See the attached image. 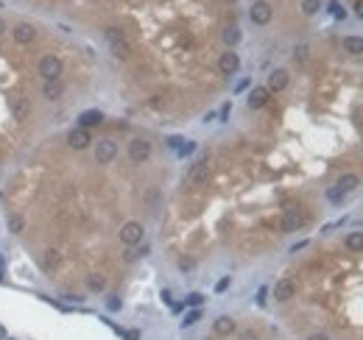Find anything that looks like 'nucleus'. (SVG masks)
<instances>
[{
  "label": "nucleus",
  "instance_id": "obj_6",
  "mask_svg": "<svg viewBox=\"0 0 363 340\" xmlns=\"http://www.w3.org/2000/svg\"><path fill=\"white\" fill-rule=\"evenodd\" d=\"M218 70H221L224 75H232V73H237V70H240V56H237L235 50H227V53H221V59H218Z\"/></svg>",
  "mask_w": 363,
  "mask_h": 340
},
{
  "label": "nucleus",
  "instance_id": "obj_18",
  "mask_svg": "<svg viewBox=\"0 0 363 340\" xmlns=\"http://www.w3.org/2000/svg\"><path fill=\"white\" fill-rule=\"evenodd\" d=\"M87 287H90L92 293H104L106 290V276L104 273H90V276H87Z\"/></svg>",
  "mask_w": 363,
  "mask_h": 340
},
{
  "label": "nucleus",
  "instance_id": "obj_39",
  "mask_svg": "<svg viewBox=\"0 0 363 340\" xmlns=\"http://www.w3.org/2000/svg\"><path fill=\"white\" fill-rule=\"evenodd\" d=\"M307 340H330V337H327V335H321V332H316V335H310Z\"/></svg>",
  "mask_w": 363,
  "mask_h": 340
},
{
  "label": "nucleus",
  "instance_id": "obj_32",
  "mask_svg": "<svg viewBox=\"0 0 363 340\" xmlns=\"http://www.w3.org/2000/svg\"><path fill=\"white\" fill-rule=\"evenodd\" d=\"M201 301H204V296H201V293H190V296H187V304H190V307H201Z\"/></svg>",
  "mask_w": 363,
  "mask_h": 340
},
{
  "label": "nucleus",
  "instance_id": "obj_29",
  "mask_svg": "<svg viewBox=\"0 0 363 340\" xmlns=\"http://www.w3.org/2000/svg\"><path fill=\"white\" fill-rule=\"evenodd\" d=\"M199 318H201V309H190V312L184 315L182 326H193V324H196V321H199Z\"/></svg>",
  "mask_w": 363,
  "mask_h": 340
},
{
  "label": "nucleus",
  "instance_id": "obj_15",
  "mask_svg": "<svg viewBox=\"0 0 363 340\" xmlns=\"http://www.w3.org/2000/svg\"><path fill=\"white\" fill-rule=\"evenodd\" d=\"M265 100H269V89H265V87H254L252 95H249V106H252V109H263Z\"/></svg>",
  "mask_w": 363,
  "mask_h": 340
},
{
  "label": "nucleus",
  "instance_id": "obj_1",
  "mask_svg": "<svg viewBox=\"0 0 363 340\" xmlns=\"http://www.w3.org/2000/svg\"><path fill=\"white\" fill-rule=\"evenodd\" d=\"M120 243H123V246H132V248L142 243V226L137 223V220L123 223V229H120Z\"/></svg>",
  "mask_w": 363,
  "mask_h": 340
},
{
  "label": "nucleus",
  "instance_id": "obj_8",
  "mask_svg": "<svg viewBox=\"0 0 363 340\" xmlns=\"http://www.w3.org/2000/svg\"><path fill=\"white\" fill-rule=\"evenodd\" d=\"M90 140H92L90 131L81 128V126H76V128L67 134V145H70V148H76V151H84V148L90 145Z\"/></svg>",
  "mask_w": 363,
  "mask_h": 340
},
{
  "label": "nucleus",
  "instance_id": "obj_5",
  "mask_svg": "<svg viewBox=\"0 0 363 340\" xmlns=\"http://www.w3.org/2000/svg\"><path fill=\"white\" fill-rule=\"evenodd\" d=\"M115 156H117V145H115V140H101V142H98V148H95V159H98L101 165H109Z\"/></svg>",
  "mask_w": 363,
  "mask_h": 340
},
{
  "label": "nucleus",
  "instance_id": "obj_28",
  "mask_svg": "<svg viewBox=\"0 0 363 340\" xmlns=\"http://www.w3.org/2000/svg\"><path fill=\"white\" fill-rule=\"evenodd\" d=\"M344 198H347V195H344L338 187H330V190H327V201H332V204H341Z\"/></svg>",
  "mask_w": 363,
  "mask_h": 340
},
{
  "label": "nucleus",
  "instance_id": "obj_11",
  "mask_svg": "<svg viewBox=\"0 0 363 340\" xmlns=\"http://www.w3.org/2000/svg\"><path fill=\"white\" fill-rule=\"evenodd\" d=\"M212 332H215L218 337L235 335V318H229V315H221V318H215V324H212Z\"/></svg>",
  "mask_w": 363,
  "mask_h": 340
},
{
  "label": "nucleus",
  "instance_id": "obj_3",
  "mask_svg": "<svg viewBox=\"0 0 363 340\" xmlns=\"http://www.w3.org/2000/svg\"><path fill=\"white\" fill-rule=\"evenodd\" d=\"M148 156H151V142L148 140L137 137V140L129 142V159H132V162H146Z\"/></svg>",
  "mask_w": 363,
  "mask_h": 340
},
{
  "label": "nucleus",
  "instance_id": "obj_22",
  "mask_svg": "<svg viewBox=\"0 0 363 340\" xmlns=\"http://www.w3.org/2000/svg\"><path fill=\"white\" fill-rule=\"evenodd\" d=\"M221 37H224V42H227L229 47H235L237 42H240V28H237V25H227Z\"/></svg>",
  "mask_w": 363,
  "mask_h": 340
},
{
  "label": "nucleus",
  "instance_id": "obj_27",
  "mask_svg": "<svg viewBox=\"0 0 363 340\" xmlns=\"http://www.w3.org/2000/svg\"><path fill=\"white\" fill-rule=\"evenodd\" d=\"M142 254H148V246H140V248H132V251H126V254H123V259H126V262H134L137 256H142Z\"/></svg>",
  "mask_w": 363,
  "mask_h": 340
},
{
  "label": "nucleus",
  "instance_id": "obj_13",
  "mask_svg": "<svg viewBox=\"0 0 363 340\" xmlns=\"http://www.w3.org/2000/svg\"><path fill=\"white\" fill-rule=\"evenodd\" d=\"M14 39L20 45H28V42H34V37H37V28L34 25H28V22H20V25H14Z\"/></svg>",
  "mask_w": 363,
  "mask_h": 340
},
{
  "label": "nucleus",
  "instance_id": "obj_33",
  "mask_svg": "<svg viewBox=\"0 0 363 340\" xmlns=\"http://www.w3.org/2000/svg\"><path fill=\"white\" fill-rule=\"evenodd\" d=\"M106 307H109V309H120V298H115V296L106 298Z\"/></svg>",
  "mask_w": 363,
  "mask_h": 340
},
{
  "label": "nucleus",
  "instance_id": "obj_2",
  "mask_svg": "<svg viewBox=\"0 0 363 340\" xmlns=\"http://www.w3.org/2000/svg\"><path fill=\"white\" fill-rule=\"evenodd\" d=\"M39 75H42L45 81H56L59 75H62V62H59L56 56H42L39 59Z\"/></svg>",
  "mask_w": 363,
  "mask_h": 340
},
{
  "label": "nucleus",
  "instance_id": "obj_10",
  "mask_svg": "<svg viewBox=\"0 0 363 340\" xmlns=\"http://www.w3.org/2000/svg\"><path fill=\"white\" fill-rule=\"evenodd\" d=\"M294 296H296V284L291 282V279H279V282L274 284V298H277V301H291Z\"/></svg>",
  "mask_w": 363,
  "mask_h": 340
},
{
  "label": "nucleus",
  "instance_id": "obj_24",
  "mask_svg": "<svg viewBox=\"0 0 363 340\" xmlns=\"http://www.w3.org/2000/svg\"><path fill=\"white\" fill-rule=\"evenodd\" d=\"M109 50L115 53L117 59H126L129 53H132V47H129V42H126V39H117V42H109Z\"/></svg>",
  "mask_w": 363,
  "mask_h": 340
},
{
  "label": "nucleus",
  "instance_id": "obj_4",
  "mask_svg": "<svg viewBox=\"0 0 363 340\" xmlns=\"http://www.w3.org/2000/svg\"><path fill=\"white\" fill-rule=\"evenodd\" d=\"M271 6L269 0H254L252 11H249V17H252V22H257V25H265V22H271Z\"/></svg>",
  "mask_w": 363,
  "mask_h": 340
},
{
  "label": "nucleus",
  "instance_id": "obj_12",
  "mask_svg": "<svg viewBox=\"0 0 363 340\" xmlns=\"http://www.w3.org/2000/svg\"><path fill=\"white\" fill-rule=\"evenodd\" d=\"M28 112H31V103H28V98H22V95H14V98H11V117H17V120H26Z\"/></svg>",
  "mask_w": 363,
  "mask_h": 340
},
{
  "label": "nucleus",
  "instance_id": "obj_19",
  "mask_svg": "<svg viewBox=\"0 0 363 340\" xmlns=\"http://www.w3.org/2000/svg\"><path fill=\"white\" fill-rule=\"evenodd\" d=\"M344 50H347L349 56H360L363 53V37H347L344 39Z\"/></svg>",
  "mask_w": 363,
  "mask_h": 340
},
{
  "label": "nucleus",
  "instance_id": "obj_21",
  "mask_svg": "<svg viewBox=\"0 0 363 340\" xmlns=\"http://www.w3.org/2000/svg\"><path fill=\"white\" fill-rule=\"evenodd\" d=\"M59 265H62V251L47 248V251H45V268H47V271H56Z\"/></svg>",
  "mask_w": 363,
  "mask_h": 340
},
{
  "label": "nucleus",
  "instance_id": "obj_35",
  "mask_svg": "<svg viewBox=\"0 0 363 340\" xmlns=\"http://www.w3.org/2000/svg\"><path fill=\"white\" fill-rule=\"evenodd\" d=\"M237 340H257V335H254V332H240Z\"/></svg>",
  "mask_w": 363,
  "mask_h": 340
},
{
  "label": "nucleus",
  "instance_id": "obj_16",
  "mask_svg": "<svg viewBox=\"0 0 363 340\" xmlns=\"http://www.w3.org/2000/svg\"><path fill=\"white\" fill-rule=\"evenodd\" d=\"M358 184H360V178L355 176V173H347V176H341V178H338V184H335V187L341 190L344 195H349L355 187H358Z\"/></svg>",
  "mask_w": 363,
  "mask_h": 340
},
{
  "label": "nucleus",
  "instance_id": "obj_37",
  "mask_svg": "<svg viewBox=\"0 0 363 340\" xmlns=\"http://www.w3.org/2000/svg\"><path fill=\"white\" fill-rule=\"evenodd\" d=\"M179 265H182V271H190V268H193V259H182Z\"/></svg>",
  "mask_w": 363,
  "mask_h": 340
},
{
  "label": "nucleus",
  "instance_id": "obj_9",
  "mask_svg": "<svg viewBox=\"0 0 363 340\" xmlns=\"http://www.w3.org/2000/svg\"><path fill=\"white\" fill-rule=\"evenodd\" d=\"M302 223H305V218H302L296 210H288L282 218H279V229H282V231H299Z\"/></svg>",
  "mask_w": 363,
  "mask_h": 340
},
{
  "label": "nucleus",
  "instance_id": "obj_31",
  "mask_svg": "<svg viewBox=\"0 0 363 340\" xmlns=\"http://www.w3.org/2000/svg\"><path fill=\"white\" fill-rule=\"evenodd\" d=\"M307 50H310L307 45H299V47H296V53H294V59H296V62H305V59H307Z\"/></svg>",
  "mask_w": 363,
  "mask_h": 340
},
{
  "label": "nucleus",
  "instance_id": "obj_25",
  "mask_svg": "<svg viewBox=\"0 0 363 340\" xmlns=\"http://www.w3.org/2000/svg\"><path fill=\"white\" fill-rule=\"evenodd\" d=\"M22 229H26V220H22V215H9V231L20 234Z\"/></svg>",
  "mask_w": 363,
  "mask_h": 340
},
{
  "label": "nucleus",
  "instance_id": "obj_36",
  "mask_svg": "<svg viewBox=\"0 0 363 340\" xmlns=\"http://www.w3.org/2000/svg\"><path fill=\"white\" fill-rule=\"evenodd\" d=\"M227 287H229V279H221V282L215 284V290H218V293H224V290H227Z\"/></svg>",
  "mask_w": 363,
  "mask_h": 340
},
{
  "label": "nucleus",
  "instance_id": "obj_20",
  "mask_svg": "<svg viewBox=\"0 0 363 340\" xmlns=\"http://www.w3.org/2000/svg\"><path fill=\"white\" fill-rule=\"evenodd\" d=\"M101 120H104V115H101V112H95V109H90V112H84V115L79 117V126L81 128H90V126H98Z\"/></svg>",
  "mask_w": 363,
  "mask_h": 340
},
{
  "label": "nucleus",
  "instance_id": "obj_7",
  "mask_svg": "<svg viewBox=\"0 0 363 340\" xmlns=\"http://www.w3.org/2000/svg\"><path fill=\"white\" fill-rule=\"evenodd\" d=\"M207 176H210V162H207V159H199V162H193L187 170V184H201Z\"/></svg>",
  "mask_w": 363,
  "mask_h": 340
},
{
  "label": "nucleus",
  "instance_id": "obj_40",
  "mask_svg": "<svg viewBox=\"0 0 363 340\" xmlns=\"http://www.w3.org/2000/svg\"><path fill=\"white\" fill-rule=\"evenodd\" d=\"M358 14L363 17V0H360V3H358Z\"/></svg>",
  "mask_w": 363,
  "mask_h": 340
},
{
  "label": "nucleus",
  "instance_id": "obj_34",
  "mask_svg": "<svg viewBox=\"0 0 363 340\" xmlns=\"http://www.w3.org/2000/svg\"><path fill=\"white\" fill-rule=\"evenodd\" d=\"M330 11H332V14L338 17V20H341V17H344V11H341V6H338V3H330Z\"/></svg>",
  "mask_w": 363,
  "mask_h": 340
},
{
  "label": "nucleus",
  "instance_id": "obj_17",
  "mask_svg": "<svg viewBox=\"0 0 363 340\" xmlns=\"http://www.w3.org/2000/svg\"><path fill=\"white\" fill-rule=\"evenodd\" d=\"M62 92H64V84L62 81H45V87H42V95L47 100H56V98H62Z\"/></svg>",
  "mask_w": 363,
  "mask_h": 340
},
{
  "label": "nucleus",
  "instance_id": "obj_30",
  "mask_svg": "<svg viewBox=\"0 0 363 340\" xmlns=\"http://www.w3.org/2000/svg\"><path fill=\"white\" fill-rule=\"evenodd\" d=\"M106 39H109V42H117V39H126V37H123V31H120V28H115V25H112V28H106Z\"/></svg>",
  "mask_w": 363,
  "mask_h": 340
},
{
  "label": "nucleus",
  "instance_id": "obj_23",
  "mask_svg": "<svg viewBox=\"0 0 363 340\" xmlns=\"http://www.w3.org/2000/svg\"><path fill=\"white\" fill-rule=\"evenodd\" d=\"M344 246H347L349 251H363V231H352V234L344 240Z\"/></svg>",
  "mask_w": 363,
  "mask_h": 340
},
{
  "label": "nucleus",
  "instance_id": "obj_14",
  "mask_svg": "<svg viewBox=\"0 0 363 340\" xmlns=\"http://www.w3.org/2000/svg\"><path fill=\"white\" fill-rule=\"evenodd\" d=\"M288 87V70H274L271 73V79H269V92H279V89H285Z\"/></svg>",
  "mask_w": 363,
  "mask_h": 340
},
{
  "label": "nucleus",
  "instance_id": "obj_38",
  "mask_svg": "<svg viewBox=\"0 0 363 340\" xmlns=\"http://www.w3.org/2000/svg\"><path fill=\"white\" fill-rule=\"evenodd\" d=\"M162 301H165V304H174V298H171V290H162Z\"/></svg>",
  "mask_w": 363,
  "mask_h": 340
},
{
  "label": "nucleus",
  "instance_id": "obj_41",
  "mask_svg": "<svg viewBox=\"0 0 363 340\" xmlns=\"http://www.w3.org/2000/svg\"><path fill=\"white\" fill-rule=\"evenodd\" d=\"M3 31H6V22H3V20H0V34H3Z\"/></svg>",
  "mask_w": 363,
  "mask_h": 340
},
{
  "label": "nucleus",
  "instance_id": "obj_26",
  "mask_svg": "<svg viewBox=\"0 0 363 340\" xmlns=\"http://www.w3.org/2000/svg\"><path fill=\"white\" fill-rule=\"evenodd\" d=\"M319 9H321V0H302V11L305 14H316Z\"/></svg>",
  "mask_w": 363,
  "mask_h": 340
}]
</instances>
